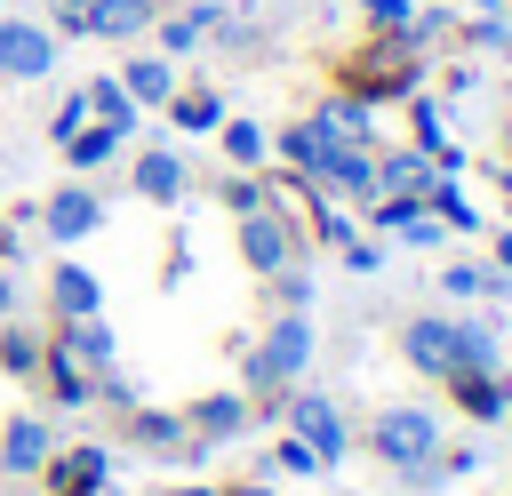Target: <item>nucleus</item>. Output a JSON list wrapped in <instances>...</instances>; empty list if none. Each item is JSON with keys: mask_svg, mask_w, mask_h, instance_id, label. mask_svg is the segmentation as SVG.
<instances>
[{"mask_svg": "<svg viewBox=\"0 0 512 496\" xmlns=\"http://www.w3.org/2000/svg\"><path fill=\"white\" fill-rule=\"evenodd\" d=\"M40 384H48V400H56V408H88V400H96V376H88L80 360H64L56 344L40 352Z\"/></svg>", "mask_w": 512, "mask_h": 496, "instance_id": "a211bd4d", "label": "nucleus"}, {"mask_svg": "<svg viewBox=\"0 0 512 496\" xmlns=\"http://www.w3.org/2000/svg\"><path fill=\"white\" fill-rule=\"evenodd\" d=\"M288 432L320 456V464H344V448H352V432H344V408L328 400V392H288Z\"/></svg>", "mask_w": 512, "mask_h": 496, "instance_id": "423d86ee", "label": "nucleus"}, {"mask_svg": "<svg viewBox=\"0 0 512 496\" xmlns=\"http://www.w3.org/2000/svg\"><path fill=\"white\" fill-rule=\"evenodd\" d=\"M360 16H368L376 32H416V8H408V0H360Z\"/></svg>", "mask_w": 512, "mask_h": 496, "instance_id": "cd10ccee", "label": "nucleus"}, {"mask_svg": "<svg viewBox=\"0 0 512 496\" xmlns=\"http://www.w3.org/2000/svg\"><path fill=\"white\" fill-rule=\"evenodd\" d=\"M160 496H216V488H160Z\"/></svg>", "mask_w": 512, "mask_h": 496, "instance_id": "f704fd0d", "label": "nucleus"}, {"mask_svg": "<svg viewBox=\"0 0 512 496\" xmlns=\"http://www.w3.org/2000/svg\"><path fill=\"white\" fill-rule=\"evenodd\" d=\"M80 96H88V120H104V128H120V136H136V96H128L112 72L80 80Z\"/></svg>", "mask_w": 512, "mask_h": 496, "instance_id": "6ab92c4d", "label": "nucleus"}, {"mask_svg": "<svg viewBox=\"0 0 512 496\" xmlns=\"http://www.w3.org/2000/svg\"><path fill=\"white\" fill-rule=\"evenodd\" d=\"M0 248H8V224H0Z\"/></svg>", "mask_w": 512, "mask_h": 496, "instance_id": "4c0bfd02", "label": "nucleus"}, {"mask_svg": "<svg viewBox=\"0 0 512 496\" xmlns=\"http://www.w3.org/2000/svg\"><path fill=\"white\" fill-rule=\"evenodd\" d=\"M40 352H48V336H32L24 320H0V368L8 376H40Z\"/></svg>", "mask_w": 512, "mask_h": 496, "instance_id": "5701e85b", "label": "nucleus"}, {"mask_svg": "<svg viewBox=\"0 0 512 496\" xmlns=\"http://www.w3.org/2000/svg\"><path fill=\"white\" fill-rule=\"evenodd\" d=\"M64 360H80L88 376H104L112 368V352H120V336H112V320L104 312H88V320H56V336H48Z\"/></svg>", "mask_w": 512, "mask_h": 496, "instance_id": "1a4fd4ad", "label": "nucleus"}, {"mask_svg": "<svg viewBox=\"0 0 512 496\" xmlns=\"http://www.w3.org/2000/svg\"><path fill=\"white\" fill-rule=\"evenodd\" d=\"M440 288H448V296H488L496 280H488L480 264H448V272H440Z\"/></svg>", "mask_w": 512, "mask_h": 496, "instance_id": "c756f323", "label": "nucleus"}, {"mask_svg": "<svg viewBox=\"0 0 512 496\" xmlns=\"http://www.w3.org/2000/svg\"><path fill=\"white\" fill-rule=\"evenodd\" d=\"M80 120H88V96H80V88H72V96H64V104H56V112H48V144H64V136H72V128H80Z\"/></svg>", "mask_w": 512, "mask_h": 496, "instance_id": "c85d7f7f", "label": "nucleus"}, {"mask_svg": "<svg viewBox=\"0 0 512 496\" xmlns=\"http://www.w3.org/2000/svg\"><path fill=\"white\" fill-rule=\"evenodd\" d=\"M128 184H136V200H152V208H176L184 200V152H168V144H152V152H136V168H128Z\"/></svg>", "mask_w": 512, "mask_h": 496, "instance_id": "f8f14e48", "label": "nucleus"}, {"mask_svg": "<svg viewBox=\"0 0 512 496\" xmlns=\"http://www.w3.org/2000/svg\"><path fill=\"white\" fill-rule=\"evenodd\" d=\"M112 80H120V88L136 96V112H144V104L160 112V104L176 96V56H160V48H144V56H128V64L112 72Z\"/></svg>", "mask_w": 512, "mask_h": 496, "instance_id": "2eb2a0df", "label": "nucleus"}, {"mask_svg": "<svg viewBox=\"0 0 512 496\" xmlns=\"http://www.w3.org/2000/svg\"><path fill=\"white\" fill-rule=\"evenodd\" d=\"M424 208H432V216H448V232H472V224H480V216H472V200H464L456 184H424Z\"/></svg>", "mask_w": 512, "mask_h": 496, "instance_id": "393cba45", "label": "nucleus"}, {"mask_svg": "<svg viewBox=\"0 0 512 496\" xmlns=\"http://www.w3.org/2000/svg\"><path fill=\"white\" fill-rule=\"evenodd\" d=\"M48 448H56V440H48V424H40L32 408H16V416L0 424V472H8V480H24V472L40 480V464H48Z\"/></svg>", "mask_w": 512, "mask_h": 496, "instance_id": "9d476101", "label": "nucleus"}, {"mask_svg": "<svg viewBox=\"0 0 512 496\" xmlns=\"http://www.w3.org/2000/svg\"><path fill=\"white\" fill-rule=\"evenodd\" d=\"M504 208H512V168H504Z\"/></svg>", "mask_w": 512, "mask_h": 496, "instance_id": "c9c22d12", "label": "nucleus"}, {"mask_svg": "<svg viewBox=\"0 0 512 496\" xmlns=\"http://www.w3.org/2000/svg\"><path fill=\"white\" fill-rule=\"evenodd\" d=\"M224 24V8L216 0H200V8H176V16H152V32H160V56H192L208 32Z\"/></svg>", "mask_w": 512, "mask_h": 496, "instance_id": "dca6fc26", "label": "nucleus"}, {"mask_svg": "<svg viewBox=\"0 0 512 496\" xmlns=\"http://www.w3.org/2000/svg\"><path fill=\"white\" fill-rule=\"evenodd\" d=\"M376 192H424V160H416V152L384 160V168H376Z\"/></svg>", "mask_w": 512, "mask_h": 496, "instance_id": "a878e982", "label": "nucleus"}, {"mask_svg": "<svg viewBox=\"0 0 512 496\" xmlns=\"http://www.w3.org/2000/svg\"><path fill=\"white\" fill-rule=\"evenodd\" d=\"M216 144H224V160H232V168H264V160H272V136H264L256 120H224V128H216Z\"/></svg>", "mask_w": 512, "mask_h": 496, "instance_id": "4be33fe9", "label": "nucleus"}, {"mask_svg": "<svg viewBox=\"0 0 512 496\" xmlns=\"http://www.w3.org/2000/svg\"><path fill=\"white\" fill-rule=\"evenodd\" d=\"M16 304H24V280L0 264V320H16Z\"/></svg>", "mask_w": 512, "mask_h": 496, "instance_id": "7c9ffc66", "label": "nucleus"}, {"mask_svg": "<svg viewBox=\"0 0 512 496\" xmlns=\"http://www.w3.org/2000/svg\"><path fill=\"white\" fill-rule=\"evenodd\" d=\"M48 496H112V488H48Z\"/></svg>", "mask_w": 512, "mask_h": 496, "instance_id": "72a5a7b5", "label": "nucleus"}, {"mask_svg": "<svg viewBox=\"0 0 512 496\" xmlns=\"http://www.w3.org/2000/svg\"><path fill=\"white\" fill-rule=\"evenodd\" d=\"M96 224H104V184H96V176H64V184L40 200V232H48L56 248H80Z\"/></svg>", "mask_w": 512, "mask_h": 496, "instance_id": "20e7f679", "label": "nucleus"}, {"mask_svg": "<svg viewBox=\"0 0 512 496\" xmlns=\"http://www.w3.org/2000/svg\"><path fill=\"white\" fill-rule=\"evenodd\" d=\"M256 424V408H248V392H208V400H192L184 408V432H192V448H216V440H240Z\"/></svg>", "mask_w": 512, "mask_h": 496, "instance_id": "6e6552de", "label": "nucleus"}, {"mask_svg": "<svg viewBox=\"0 0 512 496\" xmlns=\"http://www.w3.org/2000/svg\"><path fill=\"white\" fill-rule=\"evenodd\" d=\"M240 256H248V272H256V280L288 272V256H296V232H288V216H272L264 200H256V208H240Z\"/></svg>", "mask_w": 512, "mask_h": 496, "instance_id": "0eeeda50", "label": "nucleus"}, {"mask_svg": "<svg viewBox=\"0 0 512 496\" xmlns=\"http://www.w3.org/2000/svg\"><path fill=\"white\" fill-rule=\"evenodd\" d=\"M40 480H48V488H104V480H112V448H104V440H80V448H48Z\"/></svg>", "mask_w": 512, "mask_h": 496, "instance_id": "ddd939ff", "label": "nucleus"}, {"mask_svg": "<svg viewBox=\"0 0 512 496\" xmlns=\"http://www.w3.org/2000/svg\"><path fill=\"white\" fill-rule=\"evenodd\" d=\"M272 472H288V480H304V472H328V464H320V456H312V448H304V440L288 432V440L272 448Z\"/></svg>", "mask_w": 512, "mask_h": 496, "instance_id": "bb28decb", "label": "nucleus"}, {"mask_svg": "<svg viewBox=\"0 0 512 496\" xmlns=\"http://www.w3.org/2000/svg\"><path fill=\"white\" fill-rule=\"evenodd\" d=\"M448 400H456L472 424H496V416L512 408V392L496 384V368H488V376H448Z\"/></svg>", "mask_w": 512, "mask_h": 496, "instance_id": "412c9836", "label": "nucleus"}, {"mask_svg": "<svg viewBox=\"0 0 512 496\" xmlns=\"http://www.w3.org/2000/svg\"><path fill=\"white\" fill-rule=\"evenodd\" d=\"M368 448H376V464L384 472H424L432 456H440V424H432V408H384L376 424H368Z\"/></svg>", "mask_w": 512, "mask_h": 496, "instance_id": "7ed1b4c3", "label": "nucleus"}, {"mask_svg": "<svg viewBox=\"0 0 512 496\" xmlns=\"http://www.w3.org/2000/svg\"><path fill=\"white\" fill-rule=\"evenodd\" d=\"M48 312H56V320H88V312H104V280H96L88 264L64 256V264L48 272Z\"/></svg>", "mask_w": 512, "mask_h": 496, "instance_id": "4468645a", "label": "nucleus"}, {"mask_svg": "<svg viewBox=\"0 0 512 496\" xmlns=\"http://www.w3.org/2000/svg\"><path fill=\"white\" fill-rule=\"evenodd\" d=\"M304 360H312V320L304 312H280L264 328V344L248 352V400H288L296 376H304Z\"/></svg>", "mask_w": 512, "mask_h": 496, "instance_id": "f03ea898", "label": "nucleus"}, {"mask_svg": "<svg viewBox=\"0 0 512 496\" xmlns=\"http://www.w3.org/2000/svg\"><path fill=\"white\" fill-rule=\"evenodd\" d=\"M160 16V0H88L80 8V40H144Z\"/></svg>", "mask_w": 512, "mask_h": 496, "instance_id": "9b49d317", "label": "nucleus"}, {"mask_svg": "<svg viewBox=\"0 0 512 496\" xmlns=\"http://www.w3.org/2000/svg\"><path fill=\"white\" fill-rule=\"evenodd\" d=\"M400 352L424 368V376H488L496 368V344H488V328H472V320H448V312H424V320H408L400 328Z\"/></svg>", "mask_w": 512, "mask_h": 496, "instance_id": "f257e3e1", "label": "nucleus"}, {"mask_svg": "<svg viewBox=\"0 0 512 496\" xmlns=\"http://www.w3.org/2000/svg\"><path fill=\"white\" fill-rule=\"evenodd\" d=\"M128 440H136V448H192L184 416H152V408H136V416H128Z\"/></svg>", "mask_w": 512, "mask_h": 496, "instance_id": "b1692460", "label": "nucleus"}, {"mask_svg": "<svg viewBox=\"0 0 512 496\" xmlns=\"http://www.w3.org/2000/svg\"><path fill=\"white\" fill-rule=\"evenodd\" d=\"M160 112H168L184 136H216V128H224V96H216V88H176Z\"/></svg>", "mask_w": 512, "mask_h": 496, "instance_id": "aec40b11", "label": "nucleus"}, {"mask_svg": "<svg viewBox=\"0 0 512 496\" xmlns=\"http://www.w3.org/2000/svg\"><path fill=\"white\" fill-rule=\"evenodd\" d=\"M496 264H504V272H512V232H504V240H496Z\"/></svg>", "mask_w": 512, "mask_h": 496, "instance_id": "473e14b6", "label": "nucleus"}, {"mask_svg": "<svg viewBox=\"0 0 512 496\" xmlns=\"http://www.w3.org/2000/svg\"><path fill=\"white\" fill-rule=\"evenodd\" d=\"M120 144H128L120 128H104V120H80V128H72V136H64L56 152H64V168H72V176H96V168H104V160H112Z\"/></svg>", "mask_w": 512, "mask_h": 496, "instance_id": "f3484780", "label": "nucleus"}, {"mask_svg": "<svg viewBox=\"0 0 512 496\" xmlns=\"http://www.w3.org/2000/svg\"><path fill=\"white\" fill-rule=\"evenodd\" d=\"M216 496H272V488H256V480H240V488H216Z\"/></svg>", "mask_w": 512, "mask_h": 496, "instance_id": "2f4dec72", "label": "nucleus"}, {"mask_svg": "<svg viewBox=\"0 0 512 496\" xmlns=\"http://www.w3.org/2000/svg\"><path fill=\"white\" fill-rule=\"evenodd\" d=\"M504 152H512V120H504Z\"/></svg>", "mask_w": 512, "mask_h": 496, "instance_id": "e433bc0d", "label": "nucleus"}, {"mask_svg": "<svg viewBox=\"0 0 512 496\" xmlns=\"http://www.w3.org/2000/svg\"><path fill=\"white\" fill-rule=\"evenodd\" d=\"M56 32L48 24H32V16H0V80H16V88H32V80H48L56 72Z\"/></svg>", "mask_w": 512, "mask_h": 496, "instance_id": "39448f33", "label": "nucleus"}]
</instances>
